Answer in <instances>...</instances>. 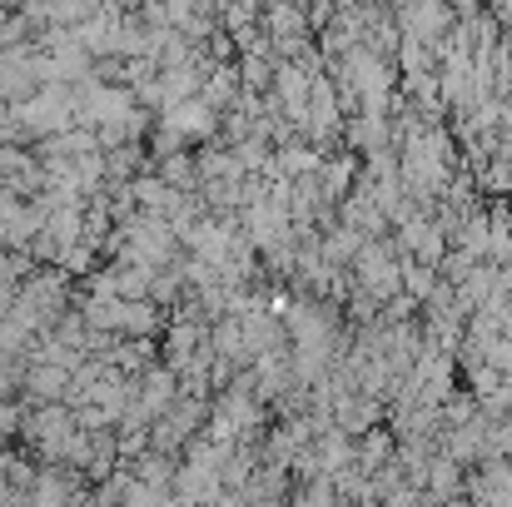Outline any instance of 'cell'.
<instances>
[{
	"mask_svg": "<svg viewBox=\"0 0 512 507\" xmlns=\"http://www.w3.org/2000/svg\"><path fill=\"white\" fill-rule=\"evenodd\" d=\"M488 15H493L503 30H512V0H488Z\"/></svg>",
	"mask_w": 512,
	"mask_h": 507,
	"instance_id": "3",
	"label": "cell"
},
{
	"mask_svg": "<svg viewBox=\"0 0 512 507\" xmlns=\"http://www.w3.org/2000/svg\"><path fill=\"white\" fill-rule=\"evenodd\" d=\"M393 20H398V30L408 35V40H423V45H438L448 30H453V5L448 0H408L403 10H393Z\"/></svg>",
	"mask_w": 512,
	"mask_h": 507,
	"instance_id": "1",
	"label": "cell"
},
{
	"mask_svg": "<svg viewBox=\"0 0 512 507\" xmlns=\"http://www.w3.org/2000/svg\"><path fill=\"white\" fill-rule=\"evenodd\" d=\"M353 179H358V155H324V165H319V174H314L324 204H334V209L348 199Z\"/></svg>",
	"mask_w": 512,
	"mask_h": 507,
	"instance_id": "2",
	"label": "cell"
}]
</instances>
